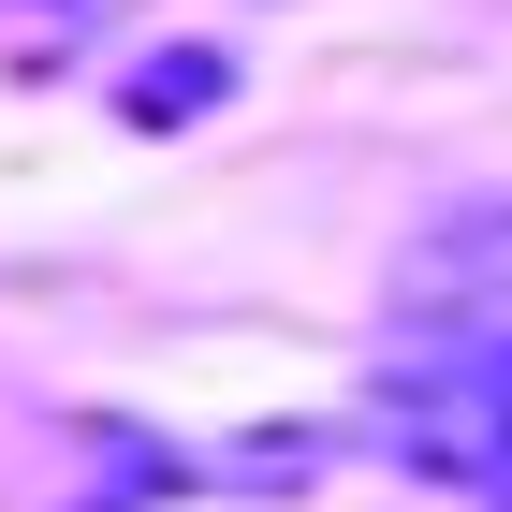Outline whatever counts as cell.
I'll return each mask as SVG.
<instances>
[{"label": "cell", "instance_id": "obj_1", "mask_svg": "<svg viewBox=\"0 0 512 512\" xmlns=\"http://www.w3.org/2000/svg\"><path fill=\"white\" fill-rule=\"evenodd\" d=\"M381 454L425 483H469V498H512V337L498 322H439L381 381Z\"/></svg>", "mask_w": 512, "mask_h": 512}, {"label": "cell", "instance_id": "obj_2", "mask_svg": "<svg viewBox=\"0 0 512 512\" xmlns=\"http://www.w3.org/2000/svg\"><path fill=\"white\" fill-rule=\"evenodd\" d=\"M205 103H220V59H205V44H176V59L132 74V118H205Z\"/></svg>", "mask_w": 512, "mask_h": 512}, {"label": "cell", "instance_id": "obj_3", "mask_svg": "<svg viewBox=\"0 0 512 512\" xmlns=\"http://www.w3.org/2000/svg\"><path fill=\"white\" fill-rule=\"evenodd\" d=\"M30 15H59V30H74V15H103V0H30Z\"/></svg>", "mask_w": 512, "mask_h": 512}]
</instances>
